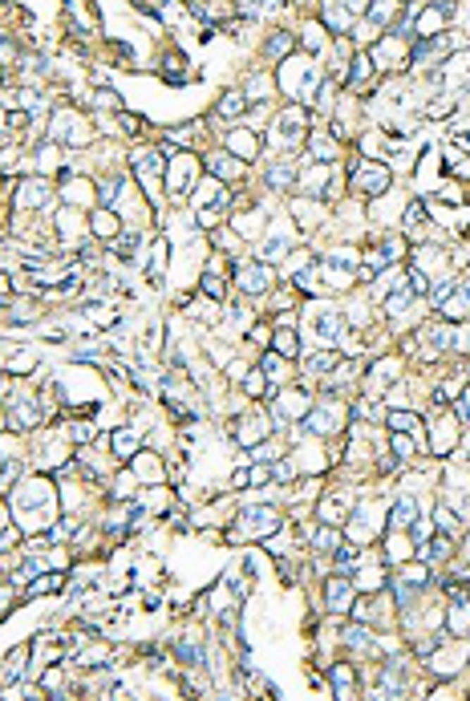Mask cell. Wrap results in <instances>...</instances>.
Listing matches in <instances>:
<instances>
[{"label":"cell","mask_w":470,"mask_h":701,"mask_svg":"<svg viewBox=\"0 0 470 701\" xmlns=\"http://www.w3.org/2000/svg\"><path fill=\"white\" fill-rule=\"evenodd\" d=\"M25 665H29V649L20 645V649L8 652V661H4V669H0V681H8V685L20 681V677H25Z\"/></svg>","instance_id":"cell-21"},{"label":"cell","mask_w":470,"mask_h":701,"mask_svg":"<svg viewBox=\"0 0 470 701\" xmlns=\"http://www.w3.org/2000/svg\"><path fill=\"white\" fill-rule=\"evenodd\" d=\"M272 345H276V353H284V357H296V353H300V337L292 333L288 321H280V328H276Z\"/></svg>","instance_id":"cell-23"},{"label":"cell","mask_w":470,"mask_h":701,"mask_svg":"<svg viewBox=\"0 0 470 701\" xmlns=\"http://www.w3.org/2000/svg\"><path fill=\"white\" fill-rule=\"evenodd\" d=\"M231 276H235V288H243L247 296H264L272 288V268L268 263H240V268H231Z\"/></svg>","instance_id":"cell-4"},{"label":"cell","mask_w":470,"mask_h":701,"mask_svg":"<svg viewBox=\"0 0 470 701\" xmlns=\"http://www.w3.org/2000/svg\"><path fill=\"white\" fill-rule=\"evenodd\" d=\"M16 478H20V466H16V462H13V466H4V471H0V490L8 495V487H13Z\"/></svg>","instance_id":"cell-47"},{"label":"cell","mask_w":470,"mask_h":701,"mask_svg":"<svg viewBox=\"0 0 470 701\" xmlns=\"http://www.w3.org/2000/svg\"><path fill=\"white\" fill-rule=\"evenodd\" d=\"M324 25H328V29H337V33H349L353 13H349V8H337V4H328V8H324Z\"/></svg>","instance_id":"cell-27"},{"label":"cell","mask_w":470,"mask_h":701,"mask_svg":"<svg viewBox=\"0 0 470 701\" xmlns=\"http://www.w3.org/2000/svg\"><path fill=\"white\" fill-rule=\"evenodd\" d=\"M0 77H4V69H0Z\"/></svg>","instance_id":"cell-59"},{"label":"cell","mask_w":470,"mask_h":701,"mask_svg":"<svg viewBox=\"0 0 470 701\" xmlns=\"http://www.w3.org/2000/svg\"><path fill=\"white\" fill-rule=\"evenodd\" d=\"M292 179H296V166H292V163H276L272 170H268V182H272L276 191L292 187Z\"/></svg>","instance_id":"cell-33"},{"label":"cell","mask_w":470,"mask_h":701,"mask_svg":"<svg viewBox=\"0 0 470 701\" xmlns=\"http://www.w3.org/2000/svg\"><path fill=\"white\" fill-rule=\"evenodd\" d=\"M118 231H122V228H118V215H113V211H97V215H94V235H101V240H113Z\"/></svg>","instance_id":"cell-31"},{"label":"cell","mask_w":470,"mask_h":701,"mask_svg":"<svg viewBox=\"0 0 470 701\" xmlns=\"http://www.w3.org/2000/svg\"><path fill=\"white\" fill-rule=\"evenodd\" d=\"M345 8H349V13H361V8H369V0H349Z\"/></svg>","instance_id":"cell-56"},{"label":"cell","mask_w":470,"mask_h":701,"mask_svg":"<svg viewBox=\"0 0 470 701\" xmlns=\"http://www.w3.org/2000/svg\"><path fill=\"white\" fill-rule=\"evenodd\" d=\"M353 187L361 191V195H369V199L385 195L389 191V166L385 163H361L353 170Z\"/></svg>","instance_id":"cell-3"},{"label":"cell","mask_w":470,"mask_h":701,"mask_svg":"<svg viewBox=\"0 0 470 701\" xmlns=\"http://www.w3.org/2000/svg\"><path fill=\"white\" fill-rule=\"evenodd\" d=\"M389 13H393V0H377V4L369 8V25H385Z\"/></svg>","instance_id":"cell-45"},{"label":"cell","mask_w":470,"mask_h":701,"mask_svg":"<svg viewBox=\"0 0 470 701\" xmlns=\"http://www.w3.org/2000/svg\"><path fill=\"white\" fill-rule=\"evenodd\" d=\"M13 507L25 519V527H45L53 515V487L45 478H29L20 490H13Z\"/></svg>","instance_id":"cell-1"},{"label":"cell","mask_w":470,"mask_h":701,"mask_svg":"<svg viewBox=\"0 0 470 701\" xmlns=\"http://www.w3.org/2000/svg\"><path fill=\"white\" fill-rule=\"evenodd\" d=\"M312 406V397L304 390H288V393H276L272 397V422H288V418H300L308 414Z\"/></svg>","instance_id":"cell-8"},{"label":"cell","mask_w":470,"mask_h":701,"mask_svg":"<svg viewBox=\"0 0 470 701\" xmlns=\"http://www.w3.org/2000/svg\"><path fill=\"white\" fill-rule=\"evenodd\" d=\"M227 150L240 154V159H247V154H256V142L247 138V130H231L227 134Z\"/></svg>","instance_id":"cell-32"},{"label":"cell","mask_w":470,"mask_h":701,"mask_svg":"<svg viewBox=\"0 0 470 701\" xmlns=\"http://www.w3.org/2000/svg\"><path fill=\"white\" fill-rule=\"evenodd\" d=\"M171 159H175V163H171L166 187H171V199H183L187 191H191V179H194V154H187V150L175 154V150H171Z\"/></svg>","instance_id":"cell-7"},{"label":"cell","mask_w":470,"mask_h":701,"mask_svg":"<svg viewBox=\"0 0 470 701\" xmlns=\"http://www.w3.org/2000/svg\"><path fill=\"white\" fill-rule=\"evenodd\" d=\"M296 69H300V73H288V77H284V85H288V94H296L300 101H308V89L316 85V73H312V66H308V61H300Z\"/></svg>","instance_id":"cell-17"},{"label":"cell","mask_w":470,"mask_h":701,"mask_svg":"<svg viewBox=\"0 0 470 701\" xmlns=\"http://www.w3.org/2000/svg\"><path fill=\"white\" fill-rule=\"evenodd\" d=\"M118 122H122V130H130V134H138V130H142V122H138V118H130V114H122Z\"/></svg>","instance_id":"cell-52"},{"label":"cell","mask_w":470,"mask_h":701,"mask_svg":"<svg viewBox=\"0 0 470 701\" xmlns=\"http://www.w3.org/2000/svg\"><path fill=\"white\" fill-rule=\"evenodd\" d=\"M288 49H292V33H272L264 41V57H272V61H280Z\"/></svg>","instance_id":"cell-29"},{"label":"cell","mask_w":470,"mask_h":701,"mask_svg":"<svg viewBox=\"0 0 470 701\" xmlns=\"http://www.w3.org/2000/svg\"><path fill=\"white\" fill-rule=\"evenodd\" d=\"M333 106V82H321V98H316V110H328Z\"/></svg>","instance_id":"cell-49"},{"label":"cell","mask_w":470,"mask_h":701,"mask_svg":"<svg viewBox=\"0 0 470 701\" xmlns=\"http://www.w3.org/2000/svg\"><path fill=\"white\" fill-rule=\"evenodd\" d=\"M337 430H340V409L316 406V409H308V418L300 422L296 438H304V434H316V438H324V434H337Z\"/></svg>","instance_id":"cell-5"},{"label":"cell","mask_w":470,"mask_h":701,"mask_svg":"<svg viewBox=\"0 0 470 701\" xmlns=\"http://www.w3.org/2000/svg\"><path fill=\"white\" fill-rule=\"evenodd\" d=\"M8 604H13V592H8V588H0V608H8Z\"/></svg>","instance_id":"cell-57"},{"label":"cell","mask_w":470,"mask_h":701,"mask_svg":"<svg viewBox=\"0 0 470 701\" xmlns=\"http://www.w3.org/2000/svg\"><path fill=\"white\" fill-rule=\"evenodd\" d=\"M276 134H280V147H300V138L308 134V114L300 106H288L276 122Z\"/></svg>","instance_id":"cell-6"},{"label":"cell","mask_w":470,"mask_h":701,"mask_svg":"<svg viewBox=\"0 0 470 701\" xmlns=\"http://www.w3.org/2000/svg\"><path fill=\"white\" fill-rule=\"evenodd\" d=\"M308 150H312L316 159H333V154H337V142H333V138H321V134H316V138L308 142Z\"/></svg>","instance_id":"cell-44"},{"label":"cell","mask_w":470,"mask_h":701,"mask_svg":"<svg viewBox=\"0 0 470 701\" xmlns=\"http://www.w3.org/2000/svg\"><path fill=\"white\" fill-rule=\"evenodd\" d=\"M268 430H272V426H268V418H259V414L256 418H243L240 430H235V442H240V446H256V442L268 438Z\"/></svg>","instance_id":"cell-15"},{"label":"cell","mask_w":470,"mask_h":701,"mask_svg":"<svg viewBox=\"0 0 470 701\" xmlns=\"http://www.w3.org/2000/svg\"><path fill=\"white\" fill-rule=\"evenodd\" d=\"M57 588H61V576H57V571H49V576H32L29 596H41V592H57Z\"/></svg>","instance_id":"cell-37"},{"label":"cell","mask_w":470,"mask_h":701,"mask_svg":"<svg viewBox=\"0 0 470 701\" xmlns=\"http://www.w3.org/2000/svg\"><path fill=\"white\" fill-rule=\"evenodd\" d=\"M8 409H13V422L20 430H32V426H41V393L37 397H8Z\"/></svg>","instance_id":"cell-11"},{"label":"cell","mask_w":470,"mask_h":701,"mask_svg":"<svg viewBox=\"0 0 470 701\" xmlns=\"http://www.w3.org/2000/svg\"><path fill=\"white\" fill-rule=\"evenodd\" d=\"M130 166H134V179L142 182L146 191H154V182H159V175H162V154L159 150H134Z\"/></svg>","instance_id":"cell-9"},{"label":"cell","mask_w":470,"mask_h":701,"mask_svg":"<svg viewBox=\"0 0 470 701\" xmlns=\"http://www.w3.org/2000/svg\"><path fill=\"white\" fill-rule=\"evenodd\" d=\"M454 409H458V418L470 426V390H462V397H458V406H454Z\"/></svg>","instance_id":"cell-51"},{"label":"cell","mask_w":470,"mask_h":701,"mask_svg":"<svg viewBox=\"0 0 470 701\" xmlns=\"http://www.w3.org/2000/svg\"><path fill=\"white\" fill-rule=\"evenodd\" d=\"M421 515V507H418V499L414 495H397V503L389 507V527L393 531H409V523Z\"/></svg>","instance_id":"cell-13"},{"label":"cell","mask_w":470,"mask_h":701,"mask_svg":"<svg viewBox=\"0 0 470 701\" xmlns=\"http://www.w3.org/2000/svg\"><path fill=\"white\" fill-rule=\"evenodd\" d=\"M418 414H409V409H402V414H397V409H393V414H389V430H402V434H414V430H418Z\"/></svg>","instance_id":"cell-34"},{"label":"cell","mask_w":470,"mask_h":701,"mask_svg":"<svg viewBox=\"0 0 470 701\" xmlns=\"http://www.w3.org/2000/svg\"><path fill=\"white\" fill-rule=\"evenodd\" d=\"M194 207H199V211H203V207H223V191H219V179H215V175L194 187Z\"/></svg>","instance_id":"cell-20"},{"label":"cell","mask_w":470,"mask_h":701,"mask_svg":"<svg viewBox=\"0 0 470 701\" xmlns=\"http://www.w3.org/2000/svg\"><path fill=\"white\" fill-rule=\"evenodd\" d=\"M53 138H57V142H69V147H85V142H89L85 122H81V118H73L69 110H61V114L53 118Z\"/></svg>","instance_id":"cell-10"},{"label":"cell","mask_w":470,"mask_h":701,"mask_svg":"<svg viewBox=\"0 0 470 701\" xmlns=\"http://www.w3.org/2000/svg\"><path fill=\"white\" fill-rule=\"evenodd\" d=\"M101 661H110V649H106V645H94V649L78 652V665H81V669H89V665H101Z\"/></svg>","instance_id":"cell-40"},{"label":"cell","mask_w":470,"mask_h":701,"mask_svg":"<svg viewBox=\"0 0 470 701\" xmlns=\"http://www.w3.org/2000/svg\"><path fill=\"white\" fill-rule=\"evenodd\" d=\"M333 559H337V568H345V571L357 568V543L353 539H349V543H337V555H333Z\"/></svg>","instance_id":"cell-41"},{"label":"cell","mask_w":470,"mask_h":701,"mask_svg":"<svg viewBox=\"0 0 470 701\" xmlns=\"http://www.w3.org/2000/svg\"><path fill=\"white\" fill-rule=\"evenodd\" d=\"M69 434H73V442H89V438H94V426H89V422H73V426H69Z\"/></svg>","instance_id":"cell-48"},{"label":"cell","mask_w":470,"mask_h":701,"mask_svg":"<svg viewBox=\"0 0 470 701\" xmlns=\"http://www.w3.org/2000/svg\"><path fill=\"white\" fill-rule=\"evenodd\" d=\"M288 247H292V240H268V244H259V256L272 263V260H280V256H288Z\"/></svg>","instance_id":"cell-39"},{"label":"cell","mask_w":470,"mask_h":701,"mask_svg":"<svg viewBox=\"0 0 470 701\" xmlns=\"http://www.w3.org/2000/svg\"><path fill=\"white\" fill-rule=\"evenodd\" d=\"M13 543H16V531H0V552H4V547H13Z\"/></svg>","instance_id":"cell-55"},{"label":"cell","mask_w":470,"mask_h":701,"mask_svg":"<svg viewBox=\"0 0 470 701\" xmlns=\"http://www.w3.org/2000/svg\"><path fill=\"white\" fill-rule=\"evenodd\" d=\"M231 487H252V471H235L231 474Z\"/></svg>","instance_id":"cell-53"},{"label":"cell","mask_w":470,"mask_h":701,"mask_svg":"<svg viewBox=\"0 0 470 701\" xmlns=\"http://www.w3.org/2000/svg\"><path fill=\"white\" fill-rule=\"evenodd\" d=\"M272 94V82H268V73H256L252 82H247V89H243V98L247 101H259V98H268Z\"/></svg>","instance_id":"cell-35"},{"label":"cell","mask_w":470,"mask_h":701,"mask_svg":"<svg viewBox=\"0 0 470 701\" xmlns=\"http://www.w3.org/2000/svg\"><path fill=\"white\" fill-rule=\"evenodd\" d=\"M353 681H357L353 665H345V661H337V665H333V685H337V693H340V697H349V693H353V689H349Z\"/></svg>","instance_id":"cell-28"},{"label":"cell","mask_w":470,"mask_h":701,"mask_svg":"<svg viewBox=\"0 0 470 701\" xmlns=\"http://www.w3.org/2000/svg\"><path fill=\"white\" fill-rule=\"evenodd\" d=\"M349 69H353L349 85H353V89H361V85L373 77V57H369V53H361V57H353V66H349Z\"/></svg>","instance_id":"cell-25"},{"label":"cell","mask_w":470,"mask_h":701,"mask_svg":"<svg viewBox=\"0 0 470 701\" xmlns=\"http://www.w3.org/2000/svg\"><path fill=\"white\" fill-rule=\"evenodd\" d=\"M345 645H349V649H357V652H377L369 628H365V620H353V624L345 628Z\"/></svg>","instance_id":"cell-19"},{"label":"cell","mask_w":470,"mask_h":701,"mask_svg":"<svg viewBox=\"0 0 470 701\" xmlns=\"http://www.w3.org/2000/svg\"><path fill=\"white\" fill-rule=\"evenodd\" d=\"M243 110H247L243 89H231V94H223V98H219V114H223V118H240Z\"/></svg>","instance_id":"cell-26"},{"label":"cell","mask_w":470,"mask_h":701,"mask_svg":"<svg viewBox=\"0 0 470 701\" xmlns=\"http://www.w3.org/2000/svg\"><path fill=\"white\" fill-rule=\"evenodd\" d=\"M97 101H101V106H110V110H113V106H118V94H113V89H101V94H97Z\"/></svg>","instance_id":"cell-54"},{"label":"cell","mask_w":470,"mask_h":701,"mask_svg":"<svg viewBox=\"0 0 470 701\" xmlns=\"http://www.w3.org/2000/svg\"><path fill=\"white\" fill-rule=\"evenodd\" d=\"M207 166H211L215 179H235L243 163H240V154H231V150H215V154L207 159Z\"/></svg>","instance_id":"cell-16"},{"label":"cell","mask_w":470,"mask_h":701,"mask_svg":"<svg viewBox=\"0 0 470 701\" xmlns=\"http://www.w3.org/2000/svg\"><path fill=\"white\" fill-rule=\"evenodd\" d=\"M16 207H37V211H45V207H49V187H45V182H37V179L25 182V187H20V195H16Z\"/></svg>","instance_id":"cell-18"},{"label":"cell","mask_w":470,"mask_h":701,"mask_svg":"<svg viewBox=\"0 0 470 701\" xmlns=\"http://www.w3.org/2000/svg\"><path fill=\"white\" fill-rule=\"evenodd\" d=\"M61 231H65V235H78V231H81L78 211H61Z\"/></svg>","instance_id":"cell-46"},{"label":"cell","mask_w":470,"mask_h":701,"mask_svg":"<svg viewBox=\"0 0 470 701\" xmlns=\"http://www.w3.org/2000/svg\"><path fill=\"white\" fill-rule=\"evenodd\" d=\"M340 365V353H328V349H321V353H312L308 357V365H304V373H312V377H321V373H333Z\"/></svg>","instance_id":"cell-24"},{"label":"cell","mask_w":470,"mask_h":701,"mask_svg":"<svg viewBox=\"0 0 470 701\" xmlns=\"http://www.w3.org/2000/svg\"><path fill=\"white\" fill-rule=\"evenodd\" d=\"M345 507H349V499H345V495H337V499L328 495V499L321 503V519L324 523H340V519H345Z\"/></svg>","instance_id":"cell-30"},{"label":"cell","mask_w":470,"mask_h":701,"mask_svg":"<svg viewBox=\"0 0 470 701\" xmlns=\"http://www.w3.org/2000/svg\"><path fill=\"white\" fill-rule=\"evenodd\" d=\"M393 458H397V462H409V458H414V438L402 434V430H393Z\"/></svg>","instance_id":"cell-38"},{"label":"cell","mask_w":470,"mask_h":701,"mask_svg":"<svg viewBox=\"0 0 470 701\" xmlns=\"http://www.w3.org/2000/svg\"><path fill=\"white\" fill-rule=\"evenodd\" d=\"M312 543H316V552H333V547L340 543V531L333 527V523H324L321 531H316V539H312Z\"/></svg>","instance_id":"cell-36"},{"label":"cell","mask_w":470,"mask_h":701,"mask_svg":"<svg viewBox=\"0 0 470 701\" xmlns=\"http://www.w3.org/2000/svg\"><path fill=\"white\" fill-rule=\"evenodd\" d=\"M138 438H142V434H138V426H122V430H118V434H113V454H118V458H130V454H134V450H138Z\"/></svg>","instance_id":"cell-22"},{"label":"cell","mask_w":470,"mask_h":701,"mask_svg":"<svg viewBox=\"0 0 470 701\" xmlns=\"http://www.w3.org/2000/svg\"><path fill=\"white\" fill-rule=\"evenodd\" d=\"M304 45H308L312 53L321 49V29H316V25H308V29H304Z\"/></svg>","instance_id":"cell-50"},{"label":"cell","mask_w":470,"mask_h":701,"mask_svg":"<svg viewBox=\"0 0 470 701\" xmlns=\"http://www.w3.org/2000/svg\"><path fill=\"white\" fill-rule=\"evenodd\" d=\"M312 337L321 345L340 341V316L333 309H312Z\"/></svg>","instance_id":"cell-12"},{"label":"cell","mask_w":470,"mask_h":701,"mask_svg":"<svg viewBox=\"0 0 470 701\" xmlns=\"http://www.w3.org/2000/svg\"><path fill=\"white\" fill-rule=\"evenodd\" d=\"M199 288H203V292H207L211 300H223V292H227V284H223L219 276H211V272H207L203 280H199Z\"/></svg>","instance_id":"cell-43"},{"label":"cell","mask_w":470,"mask_h":701,"mask_svg":"<svg viewBox=\"0 0 470 701\" xmlns=\"http://www.w3.org/2000/svg\"><path fill=\"white\" fill-rule=\"evenodd\" d=\"M280 531V515L272 507H247L240 515V527H231V539H272Z\"/></svg>","instance_id":"cell-2"},{"label":"cell","mask_w":470,"mask_h":701,"mask_svg":"<svg viewBox=\"0 0 470 701\" xmlns=\"http://www.w3.org/2000/svg\"><path fill=\"white\" fill-rule=\"evenodd\" d=\"M324 600L333 612H349V604H353V584L345 580V576H333L328 584H324Z\"/></svg>","instance_id":"cell-14"},{"label":"cell","mask_w":470,"mask_h":701,"mask_svg":"<svg viewBox=\"0 0 470 701\" xmlns=\"http://www.w3.org/2000/svg\"><path fill=\"white\" fill-rule=\"evenodd\" d=\"M0 430H4V414H0Z\"/></svg>","instance_id":"cell-58"},{"label":"cell","mask_w":470,"mask_h":701,"mask_svg":"<svg viewBox=\"0 0 470 701\" xmlns=\"http://www.w3.org/2000/svg\"><path fill=\"white\" fill-rule=\"evenodd\" d=\"M259 369H264V377H268V381H276V385L284 381V361H280V357H264V361H259Z\"/></svg>","instance_id":"cell-42"}]
</instances>
